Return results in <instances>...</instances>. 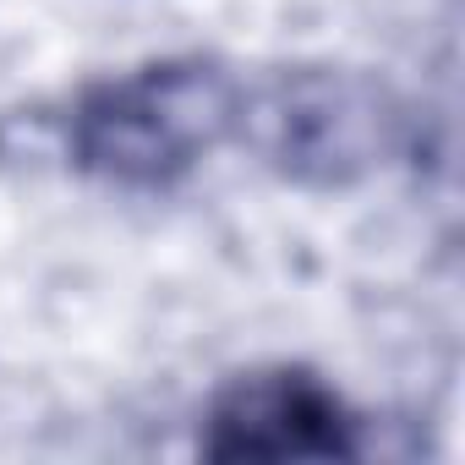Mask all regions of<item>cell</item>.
<instances>
[{"instance_id":"obj_3","label":"cell","mask_w":465,"mask_h":465,"mask_svg":"<svg viewBox=\"0 0 465 465\" xmlns=\"http://www.w3.org/2000/svg\"><path fill=\"white\" fill-rule=\"evenodd\" d=\"M356 449V416L307 367L230 378L203 421L208 460H351Z\"/></svg>"},{"instance_id":"obj_2","label":"cell","mask_w":465,"mask_h":465,"mask_svg":"<svg viewBox=\"0 0 465 465\" xmlns=\"http://www.w3.org/2000/svg\"><path fill=\"white\" fill-rule=\"evenodd\" d=\"M236 132L285 181L351 186L372 175L405 132L394 94L345 66H291L258 88H242Z\"/></svg>"},{"instance_id":"obj_1","label":"cell","mask_w":465,"mask_h":465,"mask_svg":"<svg viewBox=\"0 0 465 465\" xmlns=\"http://www.w3.org/2000/svg\"><path fill=\"white\" fill-rule=\"evenodd\" d=\"M242 83L213 61H153L83 88L66 115L77 170L115 186H170L236 132Z\"/></svg>"}]
</instances>
